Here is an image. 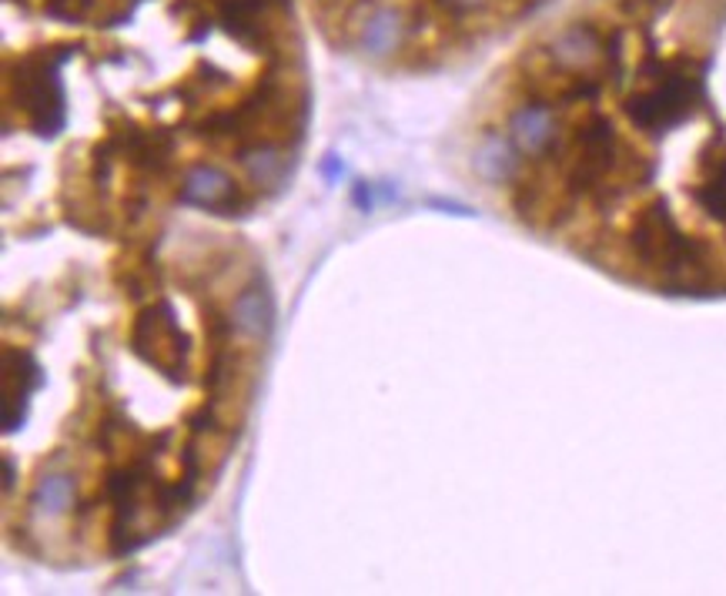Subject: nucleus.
<instances>
[{
    "label": "nucleus",
    "instance_id": "obj_1",
    "mask_svg": "<svg viewBox=\"0 0 726 596\" xmlns=\"http://www.w3.org/2000/svg\"><path fill=\"white\" fill-rule=\"evenodd\" d=\"M693 4L699 41L602 11L582 71L519 64L490 158L533 231L653 292L726 295V0Z\"/></svg>",
    "mask_w": 726,
    "mask_h": 596
}]
</instances>
